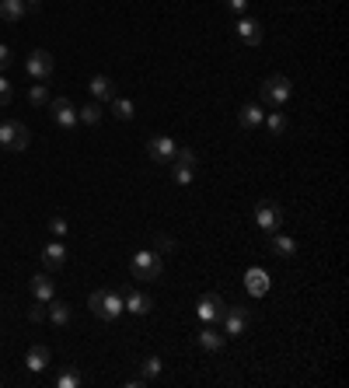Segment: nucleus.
I'll use <instances>...</instances> for the list:
<instances>
[{
	"instance_id": "nucleus-1",
	"label": "nucleus",
	"mask_w": 349,
	"mask_h": 388,
	"mask_svg": "<svg viewBox=\"0 0 349 388\" xmlns=\"http://www.w3.org/2000/svg\"><path fill=\"white\" fill-rule=\"evenodd\" d=\"M290 95H293V84H290V77H283V74L265 77L262 88H258V102L269 105V109H283V105L290 102Z\"/></svg>"
},
{
	"instance_id": "nucleus-2",
	"label": "nucleus",
	"mask_w": 349,
	"mask_h": 388,
	"mask_svg": "<svg viewBox=\"0 0 349 388\" xmlns=\"http://www.w3.org/2000/svg\"><path fill=\"white\" fill-rule=\"evenodd\" d=\"M88 308H91L95 318H105V322H116V318L126 311V308H123V297H119L116 290H95L91 301H88Z\"/></svg>"
},
{
	"instance_id": "nucleus-3",
	"label": "nucleus",
	"mask_w": 349,
	"mask_h": 388,
	"mask_svg": "<svg viewBox=\"0 0 349 388\" xmlns=\"http://www.w3.org/2000/svg\"><path fill=\"white\" fill-rule=\"evenodd\" d=\"M130 269H133V276H137V280H161V273H164V266H161V255H157L154 248L133 252V259H130Z\"/></svg>"
},
{
	"instance_id": "nucleus-4",
	"label": "nucleus",
	"mask_w": 349,
	"mask_h": 388,
	"mask_svg": "<svg viewBox=\"0 0 349 388\" xmlns=\"http://www.w3.org/2000/svg\"><path fill=\"white\" fill-rule=\"evenodd\" d=\"M0 144H4L8 151H25L32 144V133L25 123L18 119H8V123H0Z\"/></svg>"
},
{
	"instance_id": "nucleus-5",
	"label": "nucleus",
	"mask_w": 349,
	"mask_h": 388,
	"mask_svg": "<svg viewBox=\"0 0 349 388\" xmlns=\"http://www.w3.org/2000/svg\"><path fill=\"white\" fill-rule=\"evenodd\" d=\"M196 151L192 147H182V151H175V158H171V175H175V182L178 186H189L192 179H196Z\"/></svg>"
},
{
	"instance_id": "nucleus-6",
	"label": "nucleus",
	"mask_w": 349,
	"mask_h": 388,
	"mask_svg": "<svg viewBox=\"0 0 349 388\" xmlns=\"http://www.w3.org/2000/svg\"><path fill=\"white\" fill-rule=\"evenodd\" d=\"M255 224H258L265 234L279 231V227H283V207L272 203V200H262V203L255 207Z\"/></svg>"
},
{
	"instance_id": "nucleus-7",
	"label": "nucleus",
	"mask_w": 349,
	"mask_h": 388,
	"mask_svg": "<svg viewBox=\"0 0 349 388\" xmlns=\"http://www.w3.org/2000/svg\"><path fill=\"white\" fill-rule=\"evenodd\" d=\"M53 57H49V50H32V57H29V64H25V70H29V77L32 81H49L53 77Z\"/></svg>"
},
{
	"instance_id": "nucleus-8",
	"label": "nucleus",
	"mask_w": 349,
	"mask_h": 388,
	"mask_svg": "<svg viewBox=\"0 0 349 388\" xmlns=\"http://www.w3.org/2000/svg\"><path fill=\"white\" fill-rule=\"evenodd\" d=\"M49 116L56 119L60 130H74L77 126V109L70 98H49Z\"/></svg>"
},
{
	"instance_id": "nucleus-9",
	"label": "nucleus",
	"mask_w": 349,
	"mask_h": 388,
	"mask_svg": "<svg viewBox=\"0 0 349 388\" xmlns=\"http://www.w3.org/2000/svg\"><path fill=\"white\" fill-rule=\"evenodd\" d=\"M175 140L171 137H150L147 140V158L154 161V165H171V158H175Z\"/></svg>"
},
{
	"instance_id": "nucleus-10",
	"label": "nucleus",
	"mask_w": 349,
	"mask_h": 388,
	"mask_svg": "<svg viewBox=\"0 0 349 388\" xmlns=\"http://www.w3.org/2000/svg\"><path fill=\"white\" fill-rule=\"evenodd\" d=\"M220 322H224V336H241L245 325H248V311H245V304H231V308H224Z\"/></svg>"
},
{
	"instance_id": "nucleus-11",
	"label": "nucleus",
	"mask_w": 349,
	"mask_h": 388,
	"mask_svg": "<svg viewBox=\"0 0 349 388\" xmlns=\"http://www.w3.org/2000/svg\"><path fill=\"white\" fill-rule=\"evenodd\" d=\"M224 308H227V301L220 297V294H203L199 297V304H196V311H199V318L203 322H220V315H224Z\"/></svg>"
},
{
	"instance_id": "nucleus-12",
	"label": "nucleus",
	"mask_w": 349,
	"mask_h": 388,
	"mask_svg": "<svg viewBox=\"0 0 349 388\" xmlns=\"http://www.w3.org/2000/svg\"><path fill=\"white\" fill-rule=\"evenodd\" d=\"M234 32H238V39H241L245 46H262V25H258L255 18L241 15L238 25H234Z\"/></svg>"
},
{
	"instance_id": "nucleus-13",
	"label": "nucleus",
	"mask_w": 349,
	"mask_h": 388,
	"mask_svg": "<svg viewBox=\"0 0 349 388\" xmlns=\"http://www.w3.org/2000/svg\"><path fill=\"white\" fill-rule=\"evenodd\" d=\"M42 266H46L49 273L63 269V266H67V248H63L60 241H49V245L42 248Z\"/></svg>"
},
{
	"instance_id": "nucleus-14",
	"label": "nucleus",
	"mask_w": 349,
	"mask_h": 388,
	"mask_svg": "<svg viewBox=\"0 0 349 388\" xmlns=\"http://www.w3.org/2000/svg\"><path fill=\"white\" fill-rule=\"evenodd\" d=\"M46 308H49V311H46L49 325H56V329H67V325H70V304H67V301H56V297H53V301H46Z\"/></svg>"
},
{
	"instance_id": "nucleus-15",
	"label": "nucleus",
	"mask_w": 349,
	"mask_h": 388,
	"mask_svg": "<svg viewBox=\"0 0 349 388\" xmlns=\"http://www.w3.org/2000/svg\"><path fill=\"white\" fill-rule=\"evenodd\" d=\"M25 15H29V4H25V0H0V22L15 25V22H22Z\"/></svg>"
},
{
	"instance_id": "nucleus-16",
	"label": "nucleus",
	"mask_w": 349,
	"mask_h": 388,
	"mask_svg": "<svg viewBox=\"0 0 349 388\" xmlns=\"http://www.w3.org/2000/svg\"><path fill=\"white\" fill-rule=\"evenodd\" d=\"M269 238V252H276L279 259H290L293 252H297V241L290 238V234H279V231H272V234H265Z\"/></svg>"
},
{
	"instance_id": "nucleus-17",
	"label": "nucleus",
	"mask_w": 349,
	"mask_h": 388,
	"mask_svg": "<svg viewBox=\"0 0 349 388\" xmlns=\"http://www.w3.org/2000/svg\"><path fill=\"white\" fill-rule=\"evenodd\" d=\"M91 98H95V102H112V98H116V84H112V77H105V74L91 77Z\"/></svg>"
},
{
	"instance_id": "nucleus-18",
	"label": "nucleus",
	"mask_w": 349,
	"mask_h": 388,
	"mask_svg": "<svg viewBox=\"0 0 349 388\" xmlns=\"http://www.w3.org/2000/svg\"><path fill=\"white\" fill-rule=\"evenodd\" d=\"M262 119H265V112H262V105H255V102L241 105V112H238V123H241L245 130H258Z\"/></svg>"
},
{
	"instance_id": "nucleus-19",
	"label": "nucleus",
	"mask_w": 349,
	"mask_h": 388,
	"mask_svg": "<svg viewBox=\"0 0 349 388\" xmlns=\"http://www.w3.org/2000/svg\"><path fill=\"white\" fill-rule=\"evenodd\" d=\"M245 287H248L251 297H265V294H269V276H265V269H248Z\"/></svg>"
},
{
	"instance_id": "nucleus-20",
	"label": "nucleus",
	"mask_w": 349,
	"mask_h": 388,
	"mask_svg": "<svg viewBox=\"0 0 349 388\" xmlns=\"http://www.w3.org/2000/svg\"><path fill=\"white\" fill-rule=\"evenodd\" d=\"M32 294H36V301H42V304L56 297V287H53L49 273H36V276H32Z\"/></svg>"
},
{
	"instance_id": "nucleus-21",
	"label": "nucleus",
	"mask_w": 349,
	"mask_h": 388,
	"mask_svg": "<svg viewBox=\"0 0 349 388\" xmlns=\"http://www.w3.org/2000/svg\"><path fill=\"white\" fill-rule=\"evenodd\" d=\"M123 308H126V311H133V315H147V311L154 308V297H150V294H144V290H133L130 297H123Z\"/></svg>"
},
{
	"instance_id": "nucleus-22",
	"label": "nucleus",
	"mask_w": 349,
	"mask_h": 388,
	"mask_svg": "<svg viewBox=\"0 0 349 388\" xmlns=\"http://www.w3.org/2000/svg\"><path fill=\"white\" fill-rule=\"evenodd\" d=\"M49 360H53V353H49V346H42V343H36V346L29 350V357H25L29 371H46Z\"/></svg>"
},
{
	"instance_id": "nucleus-23",
	"label": "nucleus",
	"mask_w": 349,
	"mask_h": 388,
	"mask_svg": "<svg viewBox=\"0 0 349 388\" xmlns=\"http://www.w3.org/2000/svg\"><path fill=\"white\" fill-rule=\"evenodd\" d=\"M224 343H227V336L217 332V329H203V332H199V346H203L206 353H220Z\"/></svg>"
},
{
	"instance_id": "nucleus-24",
	"label": "nucleus",
	"mask_w": 349,
	"mask_h": 388,
	"mask_svg": "<svg viewBox=\"0 0 349 388\" xmlns=\"http://www.w3.org/2000/svg\"><path fill=\"white\" fill-rule=\"evenodd\" d=\"M102 116H105L102 102H88L84 109H77V123H84V126H98V123H102Z\"/></svg>"
},
{
	"instance_id": "nucleus-25",
	"label": "nucleus",
	"mask_w": 349,
	"mask_h": 388,
	"mask_svg": "<svg viewBox=\"0 0 349 388\" xmlns=\"http://www.w3.org/2000/svg\"><path fill=\"white\" fill-rule=\"evenodd\" d=\"M262 123H265V130H269L272 137H283V133L290 130V123H286V116H283L279 109H272V112H269V116H265Z\"/></svg>"
},
{
	"instance_id": "nucleus-26",
	"label": "nucleus",
	"mask_w": 349,
	"mask_h": 388,
	"mask_svg": "<svg viewBox=\"0 0 349 388\" xmlns=\"http://www.w3.org/2000/svg\"><path fill=\"white\" fill-rule=\"evenodd\" d=\"M112 116L123 119V123H130V119L137 116V105H133L130 98H112Z\"/></svg>"
},
{
	"instance_id": "nucleus-27",
	"label": "nucleus",
	"mask_w": 349,
	"mask_h": 388,
	"mask_svg": "<svg viewBox=\"0 0 349 388\" xmlns=\"http://www.w3.org/2000/svg\"><path fill=\"white\" fill-rule=\"evenodd\" d=\"M29 102H32L36 109H46V105H49V91H46V84H39V81H36V84H32V91H29Z\"/></svg>"
},
{
	"instance_id": "nucleus-28",
	"label": "nucleus",
	"mask_w": 349,
	"mask_h": 388,
	"mask_svg": "<svg viewBox=\"0 0 349 388\" xmlns=\"http://www.w3.org/2000/svg\"><path fill=\"white\" fill-rule=\"evenodd\" d=\"M161 367H164V364H161V357H147V360H144V378H147V381H150V378H157V374H161Z\"/></svg>"
},
{
	"instance_id": "nucleus-29",
	"label": "nucleus",
	"mask_w": 349,
	"mask_h": 388,
	"mask_svg": "<svg viewBox=\"0 0 349 388\" xmlns=\"http://www.w3.org/2000/svg\"><path fill=\"white\" fill-rule=\"evenodd\" d=\"M11 98H15V88H11V81H8L4 74H0V109L11 105Z\"/></svg>"
},
{
	"instance_id": "nucleus-30",
	"label": "nucleus",
	"mask_w": 349,
	"mask_h": 388,
	"mask_svg": "<svg viewBox=\"0 0 349 388\" xmlns=\"http://www.w3.org/2000/svg\"><path fill=\"white\" fill-rule=\"evenodd\" d=\"M56 385H60V388H77V385H81V374H77V371H63V374L56 378Z\"/></svg>"
},
{
	"instance_id": "nucleus-31",
	"label": "nucleus",
	"mask_w": 349,
	"mask_h": 388,
	"mask_svg": "<svg viewBox=\"0 0 349 388\" xmlns=\"http://www.w3.org/2000/svg\"><path fill=\"white\" fill-rule=\"evenodd\" d=\"M171 248H175L171 234H154V252H171Z\"/></svg>"
},
{
	"instance_id": "nucleus-32",
	"label": "nucleus",
	"mask_w": 349,
	"mask_h": 388,
	"mask_svg": "<svg viewBox=\"0 0 349 388\" xmlns=\"http://www.w3.org/2000/svg\"><path fill=\"white\" fill-rule=\"evenodd\" d=\"M11 57H15V53H11V46L0 43V74H4V70L11 67Z\"/></svg>"
},
{
	"instance_id": "nucleus-33",
	"label": "nucleus",
	"mask_w": 349,
	"mask_h": 388,
	"mask_svg": "<svg viewBox=\"0 0 349 388\" xmlns=\"http://www.w3.org/2000/svg\"><path fill=\"white\" fill-rule=\"evenodd\" d=\"M49 231H53L56 238H63V234H67V221H63V217H53V221H49Z\"/></svg>"
},
{
	"instance_id": "nucleus-34",
	"label": "nucleus",
	"mask_w": 349,
	"mask_h": 388,
	"mask_svg": "<svg viewBox=\"0 0 349 388\" xmlns=\"http://www.w3.org/2000/svg\"><path fill=\"white\" fill-rule=\"evenodd\" d=\"M227 8H231V11H234V15L241 18V15L248 11V0H227Z\"/></svg>"
},
{
	"instance_id": "nucleus-35",
	"label": "nucleus",
	"mask_w": 349,
	"mask_h": 388,
	"mask_svg": "<svg viewBox=\"0 0 349 388\" xmlns=\"http://www.w3.org/2000/svg\"><path fill=\"white\" fill-rule=\"evenodd\" d=\"M29 318H32V322H42V318H46V304L39 301V304L32 308V315H29Z\"/></svg>"
},
{
	"instance_id": "nucleus-36",
	"label": "nucleus",
	"mask_w": 349,
	"mask_h": 388,
	"mask_svg": "<svg viewBox=\"0 0 349 388\" xmlns=\"http://www.w3.org/2000/svg\"><path fill=\"white\" fill-rule=\"evenodd\" d=\"M29 4V11H36V8H42V0H25Z\"/></svg>"
}]
</instances>
